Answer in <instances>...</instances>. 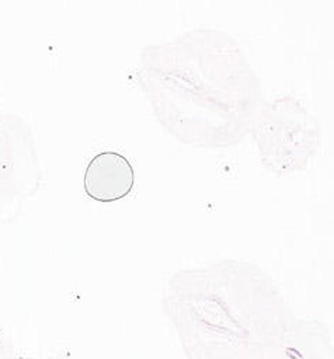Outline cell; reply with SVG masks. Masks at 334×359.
Returning <instances> with one entry per match:
<instances>
[{
  "label": "cell",
  "mask_w": 334,
  "mask_h": 359,
  "mask_svg": "<svg viewBox=\"0 0 334 359\" xmlns=\"http://www.w3.org/2000/svg\"><path fill=\"white\" fill-rule=\"evenodd\" d=\"M135 184V170L116 151L95 154L84 171V191L98 202H114L126 196Z\"/></svg>",
  "instance_id": "6da1fadb"
}]
</instances>
